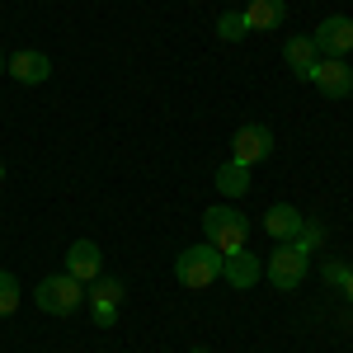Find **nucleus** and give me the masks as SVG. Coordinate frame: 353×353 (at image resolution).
I'll return each instance as SVG.
<instances>
[{
	"label": "nucleus",
	"instance_id": "obj_20",
	"mask_svg": "<svg viewBox=\"0 0 353 353\" xmlns=\"http://www.w3.org/2000/svg\"><path fill=\"white\" fill-rule=\"evenodd\" d=\"M189 353H208V349H189Z\"/></svg>",
	"mask_w": 353,
	"mask_h": 353
},
{
	"label": "nucleus",
	"instance_id": "obj_3",
	"mask_svg": "<svg viewBox=\"0 0 353 353\" xmlns=\"http://www.w3.org/2000/svg\"><path fill=\"white\" fill-rule=\"evenodd\" d=\"M174 278L189 288V292H198V288H212L221 278V250H212V245H189L179 259H174Z\"/></svg>",
	"mask_w": 353,
	"mask_h": 353
},
{
	"label": "nucleus",
	"instance_id": "obj_2",
	"mask_svg": "<svg viewBox=\"0 0 353 353\" xmlns=\"http://www.w3.org/2000/svg\"><path fill=\"white\" fill-rule=\"evenodd\" d=\"M311 269V250L297 241H278V250L269 254V264H264V278H269L278 292H292L301 288V278Z\"/></svg>",
	"mask_w": 353,
	"mask_h": 353
},
{
	"label": "nucleus",
	"instance_id": "obj_16",
	"mask_svg": "<svg viewBox=\"0 0 353 353\" xmlns=\"http://www.w3.org/2000/svg\"><path fill=\"white\" fill-rule=\"evenodd\" d=\"M217 33L226 38V43H241L245 33H250V24H245V14H241V10H226V14L217 19Z\"/></svg>",
	"mask_w": 353,
	"mask_h": 353
},
{
	"label": "nucleus",
	"instance_id": "obj_17",
	"mask_svg": "<svg viewBox=\"0 0 353 353\" xmlns=\"http://www.w3.org/2000/svg\"><path fill=\"white\" fill-rule=\"evenodd\" d=\"M19 306V278L10 269H0V316H10Z\"/></svg>",
	"mask_w": 353,
	"mask_h": 353
},
{
	"label": "nucleus",
	"instance_id": "obj_22",
	"mask_svg": "<svg viewBox=\"0 0 353 353\" xmlns=\"http://www.w3.org/2000/svg\"><path fill=\"white\" fill-rule=\"evenodd\" d=\"M0 71H5V57H0Z\"/></svg>",
	"mask_w": 353,
	"mask_h": 353
},
{
	"label": "nucleus",
	"instance_id": "obj_15",
	"mask_svg": "<svg viewBox=\"0 0 353 353\" xmlns=\"http://www.w3.org/2000/svg\"><path fill=\"white\" fill-rule=\"evenodd\" d=\"M217 189L226 193V198H241V193H250V165L226 161V165L217 170Z\"/></svg>",
	"mask_w": 353,
	"mask_h": 353
},
{
	"label": "nucleus",
	"instance_id": "obj_13",
	"mask_svg": "<svg viewBox=\"0 0 353 353\" xmlns=\"http://www.w3.org/2000/svg\"><path fill=\"white\" fill-rule=\"evenodd\" d=\"M241 14H245V24H250V33H254V28H264V33H269V28L283 24V14H288V0H250Z\"/></svg>",
	"mask_w": 353,
	"mask_h": 353
},
{
	"label": "nucleus",
	"instance_id": "obj_14",
	"mask_svg": "<svg viewBox=\"0 0 353 353\" xmlns=\"http://www.w3.org/2000/svg\"><path fill=\"white\" fill-rule=\"evenodd\" d=\"M283 57H288V66H292V76H297V81H311V71H316V61H321V52H316V43H311V38H288Z\"/></svg>",
	"mask_w": 353,
	"mask_h": 353
},
{
	"label": "nucleus",
	"instance_id": "obj_12",
	"mask_svg": "<svg viewBox=\"0 0 353 353\" xmlns=\"http://www.w3.org/2000/svg\"><path fill=\"white\" fill-rule=\"evenodd\" d=\"M301 221L306 217H301L292 203H273L269 212H264V231H269L273 241H292V236L301 231Z\"/></svg>",
	"mask_w": 353,
	"mask_h": 353
},
{
	"label": "nucleus",
	"instance_id": "obj_4",
	"mask_svg": "<svg viewBox=\"0 0 353 353\" xmlns=\"http://www.w3.org/2000/svg\"><path fill=\"white\" fill-rule=\"evenodd\" d=\"M81 301H85V283H76L71 273H52V278L38 283V311H48V316H71Z\"/></svg>",
	"mask_w": 353,
	"mask_h": 353
},
{
	"label": "nucleus",
	"instance_id": "obj_10",
	"mask_svg": "<svg viewBox=\"0 0 353 353\" xmlns=\"http://www.w3.org/2000/svg\"><path fill=\"white\" fill-rule=\"evenodd\" d=\"M5 71H10L19 85H43L48 76H52V61H48V52H33V48H24V52L5 57Z\"/></svg>",
	"mask_w": 353,
	"mask_h": 353
},
{
	"label": "nucleus",
	"instance_id": "obj_6",
	"mask_svg": "<svg viewBox=\"0 0 353 353\" xmlns=\"http://www.w3.org/2000/svg\"><path fill=\"white\" fill-rule=\"evenodd\" d=\"M311 85L325 99H349L353 94V66H344V57H321L316 71H311Z\"/></svg>",
	"mask_w": 353,
	"mask_h": 353
},
{
	"label": "nucleus",
	"instance_id": "obj_7",
	"mask_svg": "<svg viewBox=\"0 0 353 353\" xmlns=\"http://www.w3.org/2000/svg\"><path fill=\"white\" fill-rule=\"evenodd\" d=\"M273 151V132L264 123H245L241 132L231 137V161L236 165H259Z\"/></svg>",
	"mask_w": 353,
	"mask_h": 353
},
{
	"label": "nucleus",
	"instance_id": "obj_9",
	"mask_svg": "<svg viewBox=\"0 0 353 353\" xmlns=\"http://www.w3.org/2000/svg\"><path fill=\"white\" fill-rule=\"evenodd\" d=\"M85 301H90V311H94V325H104V330H109L113 321H118L123 283H118V278H94V288L85 292Z\"/></svg>",
	"mask_w": 353,
	"mask_h": 353
},
{
	"label": "nucleus",
	"instance_id": "obj_19",
	"mask_svg": "<svg viewBox=\"0 0 353 353\" xmlns=\"http://www.w3.org/2000/svg\"><path fill=\"white\" fill-rule=\"evenodd\" d=\"M344 297L353 301V269H349V278H344Z\"/></svg>",
	"mask_w": 353,
	"mask_h": 353
},
{
	"label": "nucleus",
	"instance_id": "obj_5",
	"mask_svg": "<svg viewBox=\"0 0 353 353\" xmlns=\"http://www.w3.org/2000/svg\"><path fill=\"white\" fill-rule=\"evenodd\" d=\"M311 43H316L321 57H349L353 52V19L349 14H330V19H321L316 33H311Z\"/></svg>",
	"mask_w": 353,
	"mask_h": 353
},
{
	"label": "nucleus",
	"instance_id": "obj_1",
	"mask_svg": "<svg viewBox=\"0 0 353 353\" xmlns=\"http://www.w3.org/2000/svg\"><path fill=\"white\" fill-rule=\"evenodd\" d=\"M203 236H208V245L221 250V254H226V250H241V245L250 241V217H245L241 208H226V203H221V208H208V212H203Z\"/></svg>",
	"mask_w": 353,
	"mask_h": 353
},
{
	"label": "nucleus",
	"instance_id": "obj_18",
	"mask_svg": "<svg viewBox=\"0 0 353 353\" xmlns=\"http://www.w3.org/2000/svg\"><path fill=\"white\" fill-rule=\"evenodd\" d=\"M353 264H344V259H330L325 264V283H334V288H344V278H349Z\"/></svg>",
	"mask_w": 353,
	"mask_h": 353
},
{
	"label": "nucleus",
	"instance_id": "obj_11",
	"mask_svg": "<svg viewBox=\"0 0 353 353\" xmlns=\"http://www.w3.org/2000/svg\"><path fill=\"white\" fill-rule=\"evenodd\" d=\"M99 269H104L99 245H94V241H71V250H66V273H71L76 283H94Z\"/></svg>",
	"mask_w": 353,
	"mask_h": 353
},
{
	"label": "nucleus",
	"instance_id": "obj_8",
	"mask_svg": "<svg viewBox=\"0 0 353 353\" xmlns=\"http://www.w3.org/2000/svg\"><path fill=\"white\" fill-rule=\"evenodd\" d=\"M221 278H226L236 292H245V288H254V283L264 278V264L241 245V250H226V254H221Z\"/></svg>",
	"mask_w": 353,
	"mask_h": 353
},
{
	"label": "nucleus",
	"instance_id": "obj_21",
	"mask_svg": "<svg viewBox=\"0 0 353 353\" xmlns=\"http://www.w3.org/2000/svg\"><path fill=\"white\" fill-rule=\"evenodd\" d=\"M0 179H5V165H0Z\"/></svg>",
	"mask_w": 353,
	"mask_h": 353
}]
</instances>
